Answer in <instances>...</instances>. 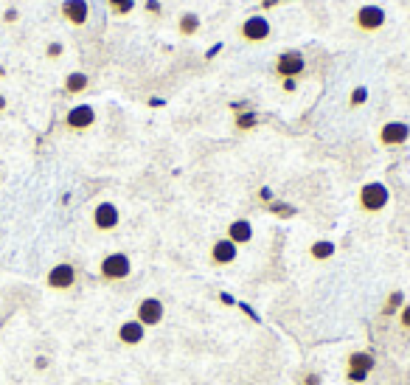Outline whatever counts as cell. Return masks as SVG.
I'll use <instances>...</instances> for the list:
<instances>
[{
	"label": "cell",
	"mask_w": 410,
	"mask_h": 385,
	"mask_svg": "<svg viewBox=\"0 0 410 385\" xmlns=\"http://www.w3.org/2000/svg\"><path fill=\"white\" fill-rule=\"evenodd\" d=\"M410 141V124L407 121H385L379 127V143L394 150V146H405Z\"/></svg>",
	"instance_id": "cell-11"
},
{
	"label": "cell",
	"mask_w": 410,
	"mask_h": 385,
	"mask_svg": "<svg viewBox=\"0 0 410 385\" xmlns=\"http://www.w3.org/2000/svg\"><path fill=\"white\" fill-rule=\"evenodd\" d=\"M365 102H368V87H365V84H357L354 91H351V96H348V107H351V110H360Z\"/></svg>",
	"instance_id": "cell-22"
},
{
	"label": "cell",
	"mask_w": 410,
	"mask_h": 385,
	"mask_svg": "<svg viewBox=\"0 0 410 385\" xmlns=\"http://www.w3.org/2000/svg\"><path fill=\"white\" fill-rule=\"evenodd\" d=\"M357 202H360V211L365 214H379L388 209L391 202V189L379 180H371L365 186H360V194H357Z\"/></svg>",
	"instance_id": "cell-1"
},
{
	"label": "cell",
	"mask_w": 410,
	"mask_h": 385,
	"mask_svg": "<svg viewBox=\"0 0 410 385\" xmlns=\"http://www.w3.org/2000/svg\"><path fill=\"white\" fill-rule=\"evenodd\" d=\"M385 20H388L385 9L376 6V3H365L354 12V25L365 34H374V32H379V28H385Z\"/></svg>",
	"instance_id": "cell-4"
},
{
	"label": "cell",
	"mask_w": 410,
	"mask_h": 385,
	"mask_svg": "<svg viewBox=\"0 0 410 385\" xmlns=\"http://www.w3.org/2000/svg\"><path fill=\"white\" fill-rule=\"evenodd\" d=\"M17 17H20V14H17V9H6V14H3V20H6V23H17Z\"/></svg>",
	"instance_id": "cell-27"
},
{
	"label": "cell",
	"mask_w": 410,
	"mask_h": 385,
	"mask_svg": "<svg viewBox=\"0 0 410 385\" xmlns=\"http://www.w3.org/2000/svg\"><path fill=\"white\" fill-rule=\"evenodd\" d=\"M6 110V96H0V113Z\"/></svg>",
	"instance_id": "cell-32"
},
{
	"label": "cell",
	"mask_w": 410,
	"mask_h": 385,
	"mask_svg": "<svg viewBox=\"0 0 410 385\" xmlns=\"http://www.w3.org/2000/svg\"><path fill=\"white\" fill-rule=\"evenodd\" d=\"M107 6H110V12L115 17H127L135 9V0H107Z\"/></svg>",
	"instance_id": "cell-21"
},
{
	"label": "cell",
	"mask_w": 410,
	"mask_h": 385,
	"mask_svg": "<svg viewBox=\"0 0 410 385\" xmlns=\"http://www.w3.org/2000/svg\"><path fill=\"white\" fill-rule=\"evenodd\" d=\"M119 343H124V346H141L143 343V338H146V327L141 320H135V318H130V320H124L121 327H119Z\"/></svg>",
	"instance_id": "cell-14"
},
{
	"label": "cell",
	"mask_w": 410,
	"mask_h": 385,
	"mask_svg": "<svg viewBox=\"0 0 410 385\" xmlns=\"http://www.w3.org/2000/svg\"><path fill=\"white\" fill-rule=\"evenodd\" d=\"M284 91H287V93L296 91V79H284Z\"/></svg>",
	"instance_id": "cell-29"
},
{
	"label": "cell",
	"mask_w": 410,
	"mask_h": 385,
	"mask_svg": "<svg viewBox=\"0 0 410 385\" xmlns=\"http://www.w3.org/2000/svg\"><path fill=\"white\" fill-rule=\"evenodd\" d=\"M211 264H214V268H225V264H233V261H237V256H239V245H233L230 240H225V236H222V240H217L214 245H211Z\"/></svg>",
	"instance_id": "cell-13"
},
{
	"label": "cell",
	"mask_w": 410,
	"mask_h": 385,
	"mask_svg": "<svg viewBox=\"0 0 410 385\" xmlns=\"http://www.w3.org/2000/svg\"><path fill=\"white\" fill-rule=\"evenodd\" d=\"M301 385H324V377H320V371H304L298 377Z\"/></svg>",
	"instance_id": "cell-24"
},
{
	"label": "cell",
	"mask_w": 410,
	"mask_h": 385,
	"mask_svg": "<svg viewBox=\"0 0 410 385\" xmlns=\"http://www.w3.org/2000/svg\"><path fill=\"white\" fill-rule=\"evenodd\" d=\"M258 197L265 200V202H270V200H273V191H270V189H261V191H258Z\"/></svg>",
	"instance_id": "cell-30"
},
{
	"label": "cell",
	"mask_w": 410,
	"mask_h": 385,
	"mask_svg": "<svg viewBox=\"0 0 410 385\" xmlns=\"http://www.w3.org/2000/svg\"><path fill=\"white\" fill-rule=\"evenodd\" d=\"M399 327H402L405 332H410V304H405V307L399 310Z\"/></svg>",
	"instance_id": "cell-26"
},
{
	"label": "cell",
	"mask_w": 410,
	"mask_h": 385,
	"mask_svg": "<svg viewBox=\"0 0 410 385\" xmlns=\"http://www.w3.org/2000/svg\"><path fill=\"white\" fill-rule=\"evenodd\" d=\"M335 250H337V245H335L332 240H317V242L309 245V256H312L315 261H329V259L335 256Z\"/></svg>",
	"instance_id": "cell-18"
},
{
	"label": "cell",
	"mask_w": 410,
	"mask_h": 385,
	"mask_svg": "<svg viewBox=\"0 0 410 385\" xmlns=\"http://www.w3.org/2000/svg\"><path fill=\"white\" fill-rule=\"evenodd\" d=\"M163 318H166V304H163L160 299L149 295V299H141V301H138L135 320H141L146 329H149V327H158V323H163Z\"/></svg>",
	"instance_id": "cell-7"
},
{
	"label": "cell",
	"mask_w": 410,
	"mask_h": 385,
	"mask_svg": "<svg viewBox=\"0 0 410 385\" xmlns=\"http://www.w3.org/2000/svg\"><path fill=\"white\" fill-rule=\"evenodd\" d=\"M34 369H37V371H45V369H48V358H37V360H34Z\"/></svg>",
	"instance_id": "cell-28"
},
{
	"label": "cell",
	"mask_w": 410,
	"mask_h": 385,
	"mask_svg": "<svg viewBox=\"0 0 410 385\" xmlns=\"http://www.w3.org/2000/svg\"><path fill=\"white\" fill-rule=\"evenodd\" d=\"M374 366H376V358H374L371 351H365V349H354V351H351L348 358H346V382H351V385H363V382H368Z\"/></svg>",
	"instance_id": "cell-2"
},
{
	"label": "cell",
	"mask_w": 410,
	"mask_h": 385,
	"mask_svg": "<svg viewBox=\"0 0 410 385\" xmlns=\"http://www.w3.org/2000/svg\"><path fill=\"white\" fill-rule=\"evenodd\" d=\"M62 87H65L68 96H82L87 87H91V76L82 73V71H73V73L65 76V84H62Z\"/></svg>",
	"instance_id": "cell-16"
},
{
	"label": "cell",
	"mask_w": 410,
	"mask_h": 385,
	"mask_svg": "<svg viewBox=\"0 0 410 385\" xmlns=\"http://www.w3.org/2000/svg\"><path fill=\"white\" fill-rule=\"evenodd\" d=\"M233 124H237L239 132H250L258 124V115L253 110H242V113H237V118H233Z\"/></svg>",
	"instance_id": "cell-20"
},
{
	"label": "cell",
	"mask_w": 410,
	"mask_h": 385,
	"mask_svg": "<svg viewBox=\"0 0 410 385\" xmlns=\"http://www.w3.org/2000/svg\"><path fill=\"white\" fill-rule=\"evenodd\" d=\"M273 34V25L265 14H250L242 25H239V37L245 43H267Z\"/></svg>",
	"instance_id": "cell-5"
},
{
	"label": "cell",
	"mask_w": 410,
	"mask_h": 385,
	"mask_svg": "<svg viewBox=\"0 0 410 385\" xmlns=\"http://www.w3.org/2000/svg\"><path fill=\"white\" fill-rule=\"evenodd\" d=\"M225 240H230L233 245H248L253 240V225L250 220H233L225 231Z\"/></svg>",
	"instance_id": "cell-15"
},
{
	"label": "cell",
	"mask_w": 410,
	"mask_h": 385,
	"mask_svg": "<svg viewBox=\"0 0 410 385\" xmlns=\"http://www.w3.org/2000/svg\"><path fill=\"white\" fill-rule=\"evenodd\" d=\"M270 211L278 214V217H296V209L287 205V202H270Z\"/></svg>",
	"instance_id": "cell-23"
},
{
	"label": "cell",
	"mask_w": 410,
	"mask_h": 385,
	"mask_svg": "<svg viewBox=\"0 0 410 385\" xmlns=\"http://www.w3.org/2000/svg\"><path fill=\"white\" fill-rule=\"evenodd\" d=\"M62 51H65V45H62V43H48L45 56H48V59H60V56H62Z\"/></svg>",
	"instance_id": "cell-25"
},
{
	"label": "cell",
	"mask_w": 410,
	"mask_h": 385,
	"mask_svg": "<svg viewBox=\"0 0 410 385\" xmlns=\"http://www.w3.org/2000/svg\"><path fill=\"white\" fill-rule=\"evenodd\" d=\"M60 12L73 28H82L87 20H91V3H87V0H62Z\"/></svg>",
	"instance_id": "cell-12"
},
{
	"label": "cell",
	"mask_w": 410,
	"mask_h": 385,
	"mask_svg": "<svg viewBox=\"0 0 410 385\" xmlns=\"http://www.w3.org/2000/svg\"><path fill=\"white\" fill-rule=\"evenodd\" d=\"M200 25H202V20H200L197 12H183L180 20H178V32H180L183 37H194V34L200 32Z\"/></svg>",
	"instance_id": "cell-17"
},
{
	"label": "cell",
	"mask_w": 410,
	"mask_h": 385,
	"mask_svg": "<svg viewBox=\"0 0 410 385\" xmlns=\"http://www.w3.org/2000/svg\"><path fill=\"white\" fill-rule=\"evenodd\" d=\"M130 273H132V261H130V256L121 253V250L107 253V256L99 261V276H101L104 281H124V279H130Z\"/></svg>",
	"instance_id": "cell-3"
},
{
	"label": "cell",
	"mask_w": 410,
	"mask_h": 385,
	"mask_svg": "<svg viewBox=\"0 0 410 385\" xmlns=\"http://www.w3.org/2000/svg\"><path fill=\"white\" fill-rule=\"evenodd\" d=\"M407 301H405V292L402 290H394L388 299H385V304H383V315L388 318V315H399V310L405 307Z\"/></svg>",
	"instance_id": "cell-19"
},
{
	"label": "cell",
	"mask_w": 410,
	"mask_h": 385,
	"mask_svg": "<svg viewBox=\"0 0 410 385\" xmlns=\"http://www.w3.org/2000/svg\"><path fill=\"white\" fill-rule=\"evenodd\" d=\"M121 225V211L115 202H99L93 209V228L101 233H110Z\"/></svg>",
	"instance_id": "cell-9"
},
{
	"label": "cell",
	"mask_w": 410,
	"mask_h": 385,
	"mask_svg": "<svg viewBox=\"0 0 410 385\" xmlns=\"http://www.w3.org/2000/svg\"><path fill=\"white\" fill-rule=\"evenodd\" d=\"M3 76H6V68H3V65H0V79H3Z\"/></svg>",
	"instance_id": "cell-33"
},
{
	"label": "cell",
	"mask_w": 410,
	"mask_h": 385,
	"mask_svg": "<svg viewBox=\"0 0 410 385\" xmlns=\"http://www.w3.org/2000/svg\"><path fill=\"white\" fill-rule=\"evenodd\" d=\"M76 279H79V273H76L73 264H71V261H60V264H53V268L48 270L45 284H48V290L65 292V290H71V287L76 284Z\"/></svg>",
	"instance_id": "cell-8"
},
{
	"label": "cell",
	"mask_w": 410,
	"mask_h": 385,
	"mask_svg": "<svg viewBox=\"0 0 410 385\" xmlns=\"http://www.w3.org/2000/svg\"><path fill=\"white\" fill-rule=\"evenodd\" d=\"M219 299H222V304H228V307H230V304H237V299H230V295H228V292H222V295H219Z\"/></svg>",
	"instance_id": "cell-31"
},
{
	"label": "cell",
	"mask_w": 410,
	"mask_h": 385,
	"mask_svg": "<svg viewBox=\"0 0 410 385\" xmlns=\"http://www.w3.org/2000/svg\"><path fill=\"white\" fill-rule=\"evenodd\" d=\"M93 124H96V110H93L91 104H76V107H71L68 115H65V127H68L71 132H87Z\"/></svg>",
	"instance_id": "cell-10"
},
{
	"label": "cell",
	"mask_w": 410,
	"mask_h": 385,
	"mask_svg": "<svg viewBox=\"0 0 410 385\" xmlns=\"http://www.w3.org/2000/svg\"><path fill=\"white\" fill-rule=\"evenodd\" d=\"M304 71H306V59H304V54L301 51H281L278 54V59H276V76H281V79H298V76H304Z\"/></svg>",
	"instance_id": "cell-6"
}]
</instances>
